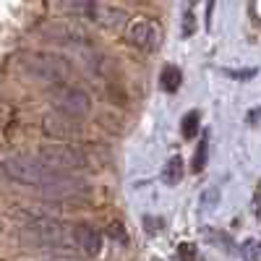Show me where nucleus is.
Masks as SVG:
<instances>
[{
	"label": "nucleus",
	"mask_w": 261,
	"mask_h": 261,
	"mask_svg": "<svg viewBox=\"0 0 261 261\" xmlns=\"http://www.w3.org/2000/svg\"><path fill=\"white\" fill-rule=\"evenodd\" d=\"M3 172L8 175V180H13L18 186H37V188L55 183L60 175H65V172L45 165L39 157L34 160V157H21V154L3 160Z\"/></svg>",
	"instance_id": "f257e3e1"
},
{
	"label": "nucleus",
	"mask_w": 261,
	"mask_h": 261,
	"mask_svg": "<svg viewBox=\"0 0 261 261\" xmlns=\"http://www.w3.org/2000/svg\"><path fill=\"white\" fill-rule=\"evenodd\" d=\"M21 68L29 73V79L45 84V86H58L65 84L73 73V65L60 58V55H47V53H27L21 58Z\"/></svg>",
	"instance_id": "f03ea898"
},
{
	"label": "nucleus",
	"mask_w": 261,
	"mask_h": 261,
	"mask_svg": "<svg viewBox=\"0 0 261 261\" xmlns=\"http://www.w3.org/2000/svg\"><path fill=\"white\" fill-rule=\"evenodd\" d=\"M37 157L45 165H50L53 170H60V172L89 167V154H86L84 149L73 146V144H47V146H39Z\"/></svg>",
	"instance_id": "7ed1b4c3"
},
{
	"label": "nucleus",
	"mask_w": 261,
	"mask_h": 261,
	"mask_svg": "<svg viewBox=\"0 0 261 261\" xmlns=\"http://www.w3.org/2000/svg\"><path fill=\"white\" fill-rule=\"evenodd\" d=\"M50 102L58 113L63 115H68V118H86L92 110V99L89 94H86L81 86H73V84H58L53 86V92H50Z\"/></svg>",
	"instance_id": "20e7f679"
},
{
	"label": "nucleus",
	"mask_w": 261,
	"mask_h": 261,
	"mask_svg": "<svg viewBox=\"0 0 261 261\" xmlns=\"http://www.w3.org/2000/svg\"><path fill=\"white\" fill-rule=\"evenodd\" d=\"M125 39L144 53H154L162 45V27L151 18H139L125 29Z\"/></svg>",
	"instance_id": "39448f33"
},
{
	"label": "nucleus",
	"mask_w": 261,
	"mask_h": 261,
	"mask_svg": "<svg viewBox=\"0 0 261 261\" xmlns=\"http://www.w3.org/2000/svg\"><path fill=\"white\" fill-rule=\"evenodd\" d=\"M42 130L50 139H73V136H79V123H76V118H68L55 110L53 115H45Z\"/></svg>",
	"instance_id": "423d86ee"
},
{
	"label": "nucleus",
	"mask_w": 261,
	"mask_h": 261,
	"mask_svg": "<svg viewBox=\"0 0 261 261\" xmlns=\"http://www.w3.org/2000/svg\"><path fill=\"white\" fill-rule=\"evenodd\" d=\"M71 246H76L84 256H99L102 251V235L89 225H76L71 230Z\"/></svg>",
	"instance_id": "0eeeda50"
},
{
	"label": "nucleus",
	"mask_w": 261,
	"mask_h": 261,
	"mask_svg": "<svg viewBox=\"0 0 261 261\" xmlns=\"http://www.w3.org/2000/svg\"><path fill=\"white\" fill-rule=\"evenodd\" d=\"M60 6L65 8V13L79 16V18H97V0H60Z\"/></svg>",
	"instance_id": "6e6552de"
},
{
	"label": "nucleus",
	"mask_w": 261,
	"mask_h": 261,
	"mask_svg": "<svg viewBox=\"0 0 261 261\" xmlns=\"http://www.w3.org/2000/svg\"><path fill=\"white\" fill-rule=\"evenodd\" d=\"M183 160L180 157H170L167 162H165V170H162V180L167 183V186H178L180 180H183Z\"/></svg>",
	"instance_id": "1a4fd4ad"
},
{
	"label": "nucleus",
	"mask_w": 261,
	"mask_h": 261,
	"mask_svg": "<svg viewBox=\"0 0 261 261\" xmlns=\"http://www.w3.org/2000/svg\"><path fill=\"white\" fill-rule=\"evenodd\" d=\"M180 81H183V76H180V68H178V65H165V68H162V76H160L162 89H165V92H178Z\"/></svg>",
	"instance_id": "9d476101"
},
{
	"label": "nucleus",
	"mask_w": 261,
	"mask_h": 261,
	"mask_svg": "<svg viewBox=\"0 0 261 261\" xmlns=\"http://www.w3.org/2000/svg\"><path fill=\"white\" fill-rule=\"evenodd\" d=\"M180 134H183V139H193L196 134H199V113H186V118H183V123H180Z\"/></svg>",
	"instance_id": "9b49d317"
},
{
	"label": "nucleus",
	"mask_w": 261,
	"mask_h": 261,
	"mask_svg": "<svg viewBox=\"0 0 261 261\" xmlns=\"http://www.w3.org/2000/svg\"><path fill=\"white\" fill-rule=\"evenodd\" d=\"M206 154H209V141H206V136L199 141V146H196V154H193V165H191V170L193 172H201L204 167H206Z\"/></svg>",
	"instance_id": "f8f14e48"
},
{
	"label": "nucleus",
	"mask_w": 261,
	"mask_h": 261,
	"mask_svg": "<svg viewBox=\"0 0 261 261\" xmlns=\"http://www.w3.org/2000/svg\"><path fill=\"white\" fill-rule=\"evenodd\" d=\"M107 238L118 241L120 246H128V232L123 230V225H120V222H113V225H110V230H107Z\"/></svg>",
	"instance_id": "ddd939ff"
},
{
	"label": "nucleus",
	"mask_w": 261,
	"mask_h": 261,
	"mask_svg": "<svg viewBox=\"0 0 261 261\" xmlns=\"http://www.w3.org/2000/svg\"><path fill=\"white\" fill-rule=\"evenodd\" d=\"M256 76V71H230V79H238V81H246V79H253Z\"/></svg>",
	"instance_id": "4468645a"
},
{
	"label": "nucleus",
	"mask_w": 261,
	"mask_h": 261,
	"mask_svg": "<svg viewBox=\"0 0 261 261\" xmlns=\"http://www.w3.org/2000/svg\"><path fill=\"white\" fill-rule=\"evenodd\" d=\"M178 253H180V256H196V248H193V246H180Z\"/></svg>",
	"instance_id": "2eb2a0df"
}]
</instances>
